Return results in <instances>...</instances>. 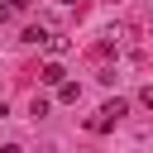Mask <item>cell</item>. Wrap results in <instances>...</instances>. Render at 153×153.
Here are the masks:
<instances>
[{
    "instance_id": "6da1fadb",
    "label": "cell",
    "mask_w": 153,
    "mask_h": 153,
    "mask_svg": "<svg viewBox=\"0 0 153 153\" xmlns=\"http://www.w3.org/2000/svg\"><path fill=\"white\" fill-rule=\"evenodd\" d=\"M124 110H129V100H120V96H115V100H105V105L96 110V120H91V129L100 134V129H110V124H120V120H124Z\"/></svg>"
},
{
    "instance_id": "7a4b0ae2",
    "label": "cell",
    "mask_w": 153,
    "mask_h": 153,
    "mask_svg": "<svg viewBox=\"0 0 153 153\" xmlns=\"http://www.w3.org/2000/svg\"><path fill=\"white\" fill-rule=\"evenodd\" d=\"M38 81H43V86H57V91H62V86H67V72H62V62H48V67L38 72Z\"/></svg>"
},
{
    "instance_id": "3957f363",
    "label": "cell",
    "mask_w": 153,
    "mask_h": 153,
    "mask_svg": "<svg viewBox=\"0 0 153 153\" xmlns=\"http://www.w3.org/2000/svg\"><path fill=\"white\" fill-rule=\"evenodd\" d=\"M57 100H62V105H72V100H81V86H76V81H67V86L57 91Z\"/></svg>"
},
{
    "instance_id": "277c9868",
    "label": "cell",
    "mask_w": 153,
    "mask_h": 153,
    "mask_svg": "<svg viewBox=\"0 0 153 153\" xmlns=\"http://www.w3.org/2000/svg\"><path fill=\"white\" fill-rule=\"evenodd\" d=\"M48 38H53V33H43L38 24H33V29H24V43H48Z\"/></svg>"
},
{
    "instance_id": "5b68a950",
    "label": "cell",
    "mask_w": 153,
    "mask_h": 153,
    "mask_svg": "<svg viewBox=\"0 0 153 153\" xmlns=\"http://www.w3.org/2000/svg\"><path fill=\"white\" fill-rule=\"evenodd\" d=\"M139 100H143V105H153V86H143V96H139Z\"/></svg>"
},
{
    "instance_id": "8992f818",
    "label": "cell",
    "mask_w": 153,
    "mask_h": 153,
    "mask_svg": "<svg viewBox=\"0 0 153 153\" xmlns=\"http://www.w3.org/2000/svg\"><path fill=\"white\" fill-rule=\"evenodd\" d=\"M10 14H14V10H10V5H5V0H0V24H5V19H10Z\"/></svg>"
},
{
    "instance_id": "52a82bcc",
    "label": "cell",
    "mask_w": 153,
    "mask_h": 153,
    "mask_svg": "<svg viewBox=\"0 0 153 153\" xmlns=\"http://www.w3.org/2000/svg\"><path fill=\"white\" fill-rule=\"evenodd\" d=\"M5 5H10V10H24V5H29V0H5Z\"/></svg>"
},
{
    "instance_id": "ba28073f",
    "label": "cell",
    "mask_w": 153,
    "mask_h": 153,
    "mask_svg": "<svg viewBox=\"0 0 153 153\" xmlns=\"http://www.w3.org/2000/svg\"><path fill=\"white\" fill-rule=\"evenodd\" d=\"M62 5H76V0H62Z\"/></svg>"
}]
</instances>
